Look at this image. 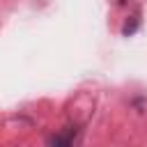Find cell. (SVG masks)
<instances>
[{
  "mask_svg": "<svg viewBox=\"0 0 147 147\" xmlns=\"http://www.w3.org/2000/svg\"><path fill=\"white\" fill-rule=\"evenodd\" d=\"M76 140V131H67V133H60V136H53V138H48V142L51 145H69V142H74Z\"/></svg>",
  "mask_w": 147,
  "mask_h": 147,
  "instance_id": "cell-1",
  "label": "cell"
}]
</instances>
